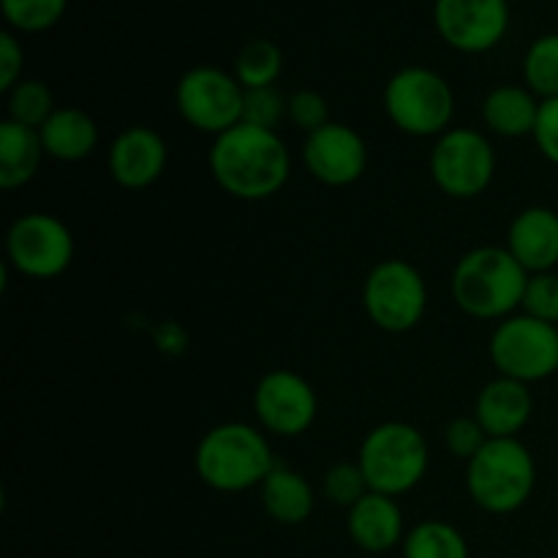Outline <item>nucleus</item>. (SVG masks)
I'll use <instances>...</instances> for the list:
<instances>
[{"label":"nucleus","instance_id":"nucleus-1","mask_svg":"<svg viewBox=\"0 0 558 558\" xmlns=\"http://www.w3.org/2000/svg\"><path fill=\"white\" fill-rule=\"evenodd\" d=\"M207 167L218 189L240 202L276 196L292 174V153L278 131L238 123L213 140Z\"/></svg>","mask_w":558,"mask_h":558},{"label":"nucleus","instance_id":"nucleus-2","mask_svg":"<svg viewBox=\"0 0 558 558\" xmlns=\"http://www.w3.org/2000/svg\"><path fill=\"white\" fill-rule=\"evenodd\" d=\"M529 272L501 245L466 251L452 267L450 292L458 308L480 322H501L518 314L526 294Z\"/></svg>","mask_w":558,"mask_h":558},{"label":"nucleus","instance_id":"nucleus-3","mask_svg":"<svg viewBox=\"0 0 558 558\" xmlns=\"http://www.w3.org/2000/svg\"><path fill=\"white\" fill-rule=\"evenodd\" d=\"M194 466L202 483L218 494H243L262 488L276 469L272 447L259 425L221 423L199 439Z\"/></svg>","mask_w":558,"mask_h":558},{"label":"nucleus","instance_id":"nucleus-4","mask_svg":"<svg viewBox=\"0 0 558 558\" xmlns=\"http://www.w3.org/2000/svg\"><path fill=\"white\" fill-rule=\"evenodd\" d=\"M537 488V461L521 439H488L466 463V494L488 515H512Z\"/></svg>","mask_w":558,"mask_h":558},{"label":"nucleus","instance_id":"nucleus-5","mask_svg":"<svg viewBox=\"0 0 558 558\" xmlns=\"http://www.w3.org/2000/svg\"><path fill=\"white\" fill-rule=\"evenodd\" d=\"M387 120L414 140H439L452 129L456 93L452 85L428 65H403L381 90Z\"/></svg>","mask_w":558,"mask_h":558},{"label":"nucleus","instance_id":"nucleus-6","mask_svg":"<svg viewBox=\"0 0 558 558\" xmlns=\"http://www.w3.org/2000/svg\"><path fill=\"white\" fill-rule=\"evenodd\" d=\"M357 463L374 494L398 499L423 483L430 466V450L423 430L390 420L365 434Z\"/></svg>","mask_w":558,"mask_h":558},{"label":"nucleus","instance_id":"nucleus-7","mask_svg":"<svg viewBox=\"0 0 558 558\" xmlns=\"http://www.w3.org/2000/svg\"><path fill=\"white\" fill-rule=\"evenodd\" d=\"M488 354L499 376L523 385L545 381L558 374V325L512 314L496 322L488 341Z\"/></svg>","mask_w":558,"mask_h":558},{"label":"nucleus","instance_id":"nucleus-8","mask_svg":"<svg viewBox=\"0 0 558 558\" xmlns=\"http://www.w3.org/2000/svg\"><path fill=\"white\" fill-rule=\"evenodd\" d=\"M363 308L390 336L412 332L428 311V283L407 259H381L363 281Z\"/></svg>","mask_w":558,"mask_h":558},{"label":"nucleus","instance_id":"nucleus-9","mask_svg":"<svg viewBox=\"0 0 558 558\" xmlns=\"http://www.w3.org/2000/svg\"><path fill=\"white\" fill-rule=\"evenodd\" d=\"M496 163L499 158L483 131L452 125L436 140L428 167L441 194L466 202L477 199L490 189L496 178Z\"/></svg>","mask_w":558,"mask_h":558},{"label":"nucleus","instance_id":"nucleus-10","mask_svg":"<svg viewBox=\"0 0 558 558\" xmlns=\"http://www.w3.org/2000/svg\"><path fill=\"white\" fill-rule=\"evenodd\" d=\"M74 234L52 213H25L5 232V262L20 276L52 281L74 262Z\"/></svg>","mask_w":558,"mask_h":558},{"label":"nucleus","instance_id":"nucleus-11","mask_svg":"<svg viewBox=\"0 0 558 558\" xmlns=\"http://www.w3.org/2000/svg\"><path fill=\"white\" fill-rule=\"evenodd\" d=\"M243 85L234 80L232 71L216 65H194L174 87L180 118L199 134H210L213 140L243 123Z\"/></svg>","mask_w":558,"mask_h":558},{"label":"nucleus","instance_id":"nucleus-12","mask_svg":"<svg viewBox=\"0 0 558 558\" xmlns=\"http://www.w3.org/2000/svg\"><path fill=\"white\" fill-rule=\"evenodd\" d=\"M254 414L265 434L294 439L308 434L319 414V398L305 376L289 368L267 371L254 387Z\"/></svg>","mask_w":558,"mask_h":558},{"label":"nucleus","instance_id":"nucleus-13","mask_svg":"<svg viewBox=\"0 0 558 558\" xmlns=\"http://www.w3.org/2000/svg\"><path fill=\"white\" fill-rule=\"evenodd\" d=\"M434 27L456 52H490L510 31V0H434Z\"/></svg>","mask_w":558,"mask_h":558},{"label":"nucleus","instance_id":"nucleus-14","mask_svg":"<svg viewBox=\"0 0 558 558\" xmlns=\"http://www.w3.org/2000/svg\"><path fill=\"white\" fill-rule=\"evenodd\" d=\"M303 163L311 178L330 189L354 185L368 169V145L363 134L347 123L330 120L303 140Z\"/></svg>","mask_w":558,"mask_h":558},{"label":"nucleus","instance_id":"nucleus-15","mask_svg":"<svg viewBox=\"0 0 558 558\" xmlns=\"http://www.w3.org/2000/svg\"><path fill=\"white\" fill-rule=\"evenodd\" d=\"M169 163V147L158 131L147 125H129L112 140L107 167L120 189L142 191L156 183Z\"/></svg>","mask_w":558,"mask_h":558},{"label":"nucleus","instance_id":"nucleus-16","mask_svg":"<svg viewBox=\"0 0 558 558\" xmlns=\"http://www.w3.org/2000/svg\"><path fill=\"white\" fill-rule=\"evenodd\" d=\"M534 414V396L529 385L507 376H496L474 401V417L488 439H518Z\"/></svg>","mask_w":558,"mask_h":558},{"label":"nucleus","instance_id":"nucleus-17","mask_svg":"<svg viewBox=\"0 0 558 558\" xmlns=\"http://www.w3.org/2000/svg\"><path fill=\"white\" fill-rule=\"evenodd\" d=\"M507 251L529 272H550L558 267V213L534 205L518 213L507 227Z\"/></svg>","mask_w":558,"mask_h":558},{"label":"nucleus","instance_id":"nucleus-18","mask_svg":"<svg viewBox=\"0 0 558 558\" xmlns=\"http://www.w3.org/2000/svg\"><path fill=\"white\" fill-rule=\"evenodd\" d=\"M347 532L365 554H387L396 545H403V537H407L398 501L374 490L363 496L352 510H347Z\"/></svg>","mask_w":558,"mask_h":558},{"label":"nucleus","instance_id":"nucleus-19","mask_svg":"<svg viewBox=\"0 0 558 558\" xmlns=\"http://www.w3.org/2000/svg\"><path fill=\"white\" fill-rule=\"evenodd\" d=\"M539 107L543 101L526 85H496L483 101V123L501 140L534 136Z\"/></svg>","mask_w":558,"mask_h":558},{"label":"nucleus","instance_id":"nucleus-20","mask_svg":"<svg viewBox=\"0 0 558 558\" xmlns=\"http://www.w3.org/2000/svg\"><path fill=\"white\" fill-rule=\"evenodd\" d=\"M47 158L63 163H76L98 147V125L85 109L58 107L47 123L38 129Z\"/></svg>","mask_w":558,"mask_h":558},{"label":"nucleus","instance_id":"nucleus-21","mask_svg":"<svg viewBox=\"0 0 558 558\" xmlns=\"http://www.w3.org/2000/svg\"><path fill=\"white\" fill-rule=\"evenodd\" d=\"M262 507L281 526H300L314 515L316 494L308 480L294 469L276 463L259 488Z\"/></svg>","mask_w":558,"mask_h":558},{"label":"nucleus","instance_id":"nucleus-22","mask_svg":"<svg viewBox=\"0 0 558 558\" xmlns=\"http://www.w3.org/2000/svg\"><path fill=\"white\" fill-rule=\"evenodd\" d=\"M44 145L38 129L5 118L0 123V189H25L38 174L44 161Z\"/></svg>","mask_w":558,"mask_h":558},{"label":"nucleus","instance_id":"nucleus-23","mask_svg":"<svg viewBox=\"0 0 558 558\" xmlns=\"http://www.w3.org/2000/svg\"><path fill=\"white\" fill-rule=\"evenodd\" d=\"M403 558H469V543L447 521H423L409 529L401 545Z\"/></svg>","mask_w":558,"mask_h":558},{"label":"nucleus","instance_id":"nucleus-24","mask_svg":"<svg viewBox=\"0 0 558 558\" xmlns=\"http://www.w3.org/2000/svg\"><path fill=\"white\" fill-rule=\"evenodd\" d=\"M283 71V52L270 38H254L238 52L232 65L234 80L243 85V90L256 87H272Z\"/></svg>","mask_w":558,"mask_h":558},{"label":"nucleus","instance_id":"nucleus-25","mask_svg":"<svg viewBox=\"0 0 558 558\" xmlns=\"http://www.w3.org/2000/svg\"><path fill=\"white\" fill-rule=\"evenodd\" d=\"M523 85L539 98H558V33H545L523 54Z\"/></svg>","mask_w":558,"mask_h":558},{"label":"nucleus","instance_id":"nucleus-26","mask_svg":"<svg viewBox=\"0 0 558 558\" xmlns=\"http://www.w3.org/2000/svg\"><path fill=\"white\" fill-rule=\"evenodd\" d=\"M9 120H16L31 129H41L49 114L58 109L52 90L41 80H22L9 93Z\"/></svg>","mask_w":558,"mask_h":558},{"label":"nucleus","instance_id":"nucleus-27","mask_svg":"<svg viewBox=\"0 0 558 558\" xmlns=\"http://www.w3.org/2000/svg\"><path fill=\"white\" fill-rule=\"evenodd\" d=\"M69 0H0L9 31L44 33L63 20Z\"/></svg>","mask_w":558,"mask_h":558},{"label":"nucleus","instance_id":"nucleus-28","mask_svg":"<svg viewBox=\"0 0 558 558\" xmlns=\"http://www.w3.org/2000/svg\"><path fill=\"white\" fill-rule=\"evenodd\" d=\"M322 490H325L327 501H332L336 507H343V510H352L363 496L371 494L368 480H365L357 461H343L327 469L325 477H322Z\"/></svg>","mask_w":558,"mask_h":558},{"label":"nucleus","instance_id":"nucleus-29","mask_svg":"<svg viewBox=\"0 0 558 558\" xmlns=\"http://www.w3.org/2000/svg\"><path fill=\"white\" fill-rule=\"evenodd\" d=\"M287 112H289V96H283L276 85L245 90L243 123L278 131V125L287 120Z\"/></svg>","mask_w":558,"mask_h":558},{"label":"nucleus","instance_id":"nucleus-30","mask_svg":"<svg viewBox=\"0 0 558 558\" xmlns=\"http://www.w3.org/2000/svg\"><path fill=\"white\" fill-rule=\"evenodd\" d=\"M521 311L523 314L534 316V319L558 325V272L556 270L529 276Z\"/></svg>","mask_w":558,"mask_h":558},{"label":"nucleus","instance_id":"nucleus-31","mask_svg":"<svg viewBox=\"0 0 558 558\" xmlns=\"http://www.w3.org/2000/svg\"><path fill=\"white\" fill-rule=\"evenodd\" d=\"M287 120L294 125V129L303 131L305 136L319 131L322 125L330 123V107H327V98L322 96L319 90H294L289 96V112Z\"/></svg>","mask_w":558,"mask_h":558},{"label":"nucleus","instance_id":"nucleus-32","mask_svg":"<svg viewBox=\"0 0 558 558\" xmlns=\"http://www.w3.org/2000/svg\"><path fill=\"white\" fill-rule=\"evenodd\" d=\"M485 441H488V434L483 430V425L477 423V417H456L447 423L445 428V445H447V452L456 458H461V461H472L474 456H477L480 450L485 447Z\"/></svg>","mask_w":558,"mask_h":558},{"label":"nucleus","instance_id":"nucleus-33","mask_svg":"<svg viewBox=\"0 0 558 558\" xmlns=\"http://www.w3.org/2000/svg\"><path fill=\"white\" fill-rule=\"evenodd\" d=\"M22 69H25V49L16 38L14 31L0 33V90L9 93L16 82H22Z\"/></svg>","mask_w":558,"mask_h":558},{"label":"nucleus","instance_id":"nucleus-34","mask_svg":"<svg viewBox=\"0 0 558 558\" xmlns=\"http://www.w3.org/2000/svg\"><path fill=\"white\" fill-rule=\"evenodd\" d=\"M534 145L543 153L545 161L558 167V98H548L539 107L537 129H534Z\"/></svg>","mask_w":558,"mask_h":558}]
</instances>
